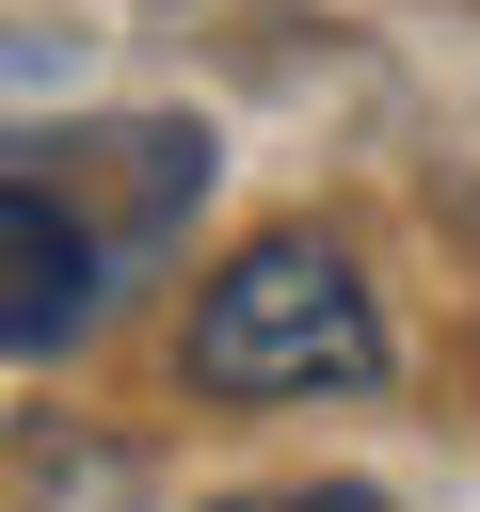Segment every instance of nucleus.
<instances>
[{
	"label": "nucleus",
	"mask_w": 480,
	"mask_h": 512,
	"mask_svg": "<svg viewBox=\"0 0 480 512\" xmlns=\"http://www.w3.org/2000/svg\"><path fill=\"white\" fill-rule=\"evenodd\" d=\"M384 368V320L352 288L336 240H240L208 288H192V384L208 400H320V384H368Z\"/></svg>",
	"instance_id": "f257e3e1"
},
{
	"label": "nucleus",
	"mask_w": 480,
	"mask_h": 512,
	"mask_svg": "<svg viewBox=\"0 0 480 512\" xmlns=\"http://www.w3.org/2000/svg\"><path fill=\"white\" fill-rule=\"evenodd\" d=\"M96 320V224L48 176H0V352H64Z\"/></svg>",
	"instance_id": "f03ea898"
},
{
	"label": "nucleus",
	"mask_w": 480,
	"mask_h": 512,
	"mask_svg": "<svg viewBox=\"0 0 480 512\" xmlns=\"http://www.w3.org/2000/svg\"><path fill=\"white\" fill-rule=\"evenodd\" d=\"M224 512H384L368 480H320V496H224Z\"/></svg>",
	"instance_id": "7ed1b4c3"
}]
</instances>
